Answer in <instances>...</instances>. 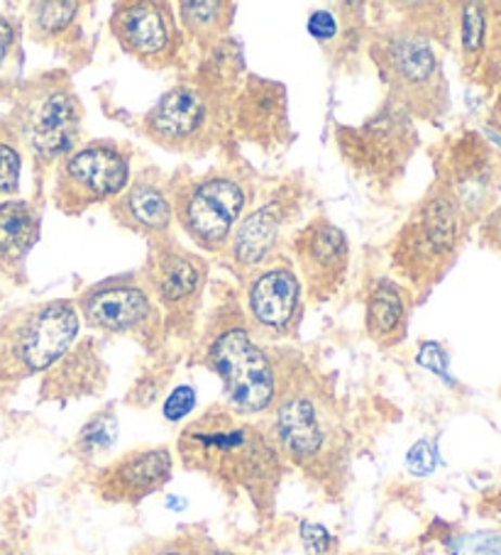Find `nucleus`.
<instances>
[{
  "mask_svg": "<svg viewBox=\"0 0 501 555\" xmlns=\"http://www.w3.org/2000/svg\"><path fill=\"white\" fill-rule=\"evenodd\" d=\"M279 389L267 430L286 465L301 470L325 492H341L348 480L350 434L327 382L301 358L274 352Z\"/></svg>",
  "mask_w": 501,
  "mask_h": 555,
  "instance_id": "1",
  "label": "nucleus"
},
{
  "mask_svg": "<svg viewBox=\"0 0 501 555\" xmlns=\"http://www.w3.org/2000/svg\"><path fill=\"white\" fill-rule=\"evenodd\" d=\"M177 455L187 470L208 477L230 500L243 496L257 519L272 521L288 465L267 426L216 404L184 426Z\"/></svg>",
  "mask_w": 501,
  "mask_h": 555,
  "instance_id": "2",
  "label": "nucleus"
},
{
  "mask_svg": "<svg viewBox=\"0 0 501 555\" xmlns=\"http://www.w3.org/2000/svg\"><path fill=\"white\" fill-rule=\"evenodd\" d=\"M198 360L223 385L226 404L243 418L269 414L277 401V356L255 338L237 296L220 301L198 338Z\"/></svg>",
  "mask_w": 501,
  "mask_h": 555,
  "instance_id": "3",
  "label": "nucleus"
},
{
  "mask_svg": "<svg viewBox=\"0 0 501 555\" xmlns=\"http://www.w3.org/2000/svg\"><path fill=\"white\" fill-rule=\"evenodd\" d=\"M257 191L259 179L243 162H228L201 175L184 167L171 177L175 220L196 247L220 255L255 204Z\"/></svg>",
  "mask_w": 501,
  "mask_h": 555,
  "instance_id": "4",
  "label": "nucleus"
},
{
  "mask_svg": "<svg viewBox=\"0 0 501 555\" xmlns=\"http://www.w3.org/2000/svg\"><path fill=\"white\" fill-rule=\"evenodd\" d=\"M368 56L377 66L387 99L416 120L448 113V81L433 40L409 23H389L368 35Z\"/></svg>",
  "mask_w": 501,
  "mask_h": 555,
  "instance_id": "5",
  "label": "nucleus"
},
{
  "mask_svg": "<svg viewBox=\"0 0 501 555\" xmlns=\"http://www.w3.org/2000/svg\"><path fill=\"white\" fill-rule=\"evenodd\" d=\"M8 120L30 152L37 175L56 165L81 145L84 103L69 72H42L21 83Z\"/></svg>",
  "mask_w": 501,
  "mask_h": 555,
  "instance_id": "6",
  "label": "nucleus"
},
{
  "mask_svg": "<svg viewBox=\"0 0 501 555\" xmlns=\"http://www.w3.org/2000/svg\"><path fill=\"white\" fill-rule=\"evenodd\" d=\"M235 93L218 89L198 74L162 93L140 118V132L152 145L175 155H206L233 135L230 111Z\"/></svg>",
  "mask_w": 501,
  "mask_h": 555,
  "instance_id": "7",
  "label": "nucleus"
},
{
  "mask_svg": "<svg viewBox=\"0 0 501 555\" xmlns=\"http://www.w3.org/2000/svg\"><path fill=\"white\" fill-rule=\"evenodd\" d=\"M465 210L438 179L391 241V270L413 292H428L442 280L460 250Z\"/></svg>",
  "mask_w": 501,
  "mask_h": 555,
  "instance_id": "8",
  "label": "nucleus"
},
{
  "mask_svg": "<svg viewBox=\"0 0 501 555\" xmlns=\"http://www.w3.org/2000/svg\"><path fill=\"white\" fill-rule=\"evenodd\" d=\"M335 147L343 165L377 196H389L419 150L416 122L389 99L360 126H335Z\"/></svg>",
  "mask_w": 501,
  "mask_h": 555,
  "instance_id": "9",
  "label": "nucleus"
},
{
  "mask_svg": "<svg viewBox=\"0 0 501 555\" xmlns=\"http://www.w3.org/2000/svg\"><path fill=\"white\" fill-rule=\"evenodd\" d=\"M81 319L72 299L17 306L0 319V382L44 375L79 340Z\"/></svg>",
  "mask_w": 501,
  "mask_h": 555,
  "instance_id": "10",
  "label": "nucleus"
},
{
  "mask_svg": "<svg viewBox=\"0 0 501 555\" xmlns=\"http://www.w3.org/2000/svg\"><path fill=\"white\" fill-rule=\"evenodd\" d=\"M74 304L79 319L91 331L132 338L147 352H159L169 338L164 313L140 270L86 286Z\"/></svg>",
  "mask_w": 501,
  "mask_h": 555,
  "instance_id": "11",
  "label": "nucleus"
},
{
  "mask_svg": "<svg viewBox=\"0 0 501 555\" xmlns=\"http://www.w3.org/2000/svg\"><path fill=\"white\" fill-rule=\"evenodd\" d=\"M132 177V150L118 140H91L54 169L52 201L64 216H81L123 194Z\"/></svg>",
  "mask_w": 501,
  "mask_h": 555,
  "instance_id": "12",
  "label": "nucleus"
},
{
  "mask_svg": "<svg viewBox=\"0 0 501 555\" xmlns=\"http://www.w3.org/2000/svg\"><path fill=\"white\" fill-rule=\"evenodd\" d=\"M111 35L120 50L152 72L184 69L189 37L171 3L120 0L111 13Z\"/></svg>",
  "mask_w": 501,
  "mask_h": 555,
  "instance_id": "13",
  "label": "nucleus"
},
{
  "mask_svg": "<svg viewBox=\"0 0 501 555\" xmlns=\"http://www.w3.org/2000/svg\"><path fill=\"white\" fill-rule=\"evenodd\" d=\"M292 257L279 250L243 280V311L259 343L286 340L298 333L306 301Z\"/></svg>",
  "mask_w": 501,
  "mask_h": 555,
  "instance_id": "14",
  "label": "nucleus"
},
{
  "mask_svg": "<svg viewBox=\"0 0 501 555\" xmlns=\"http://www.w3.org/2000/svg\"><path fill=\"white\" fill-rule=\"evenodd\" d=\"M140 272L164 313L167 336L171 325L189 328L208 286L210 264L206 257L187 250L171 235L159 237L150 243L147 260Z\"/></svg>",
  "mask_w": 501,
  "mask_h": 555,
  "instance_id": "15",
  "label": "nucleus"
},
{
  "mask_svg": "<svg viewBox=\"0 0 501 555\" xmlns=\"http://www.w3.org/2000/svg\"><path fill=\"white\" fill-rule=\"evenodd\" d=\"M306 191L301 177L286 179L272 191V196L247 210L245 218L240 220L226 250L237 280H245L249 272L279 253L286 225L294 223L296 216L301 214Z\"/></svg>",
  "mask_w": 501,
  "mask_h": 555,
  "instance_id": "16",
  "label": "nucleus"
},
{
  "mask_svg": "<svg viewBox=\"0 0 501 555\" xmlns=\"http://www.w3.org/2000/svg\"><path fill=\"white\" fill-rule=\"evenodd\" d=\"M288 257L304 284V292H308V301L323 304L331 301L348 280L350 241L331 218L316 216L294 231L288 241Z\"/></svg>",
  "mask_w": 501,
  "mask_h": 555,
  "instance_id": "17",
  "label": "nucleus"
},
{
  "mask_svg": "<svg viewBox=\"0 0 501 555\" xmlns=\"http://www.w3.org/2000/svg\"><path fill=\"white\" fill-rule=\"evenodd\" d=\"M230 130L247 145L262 150L265 155L284 152L294 140L286 86L247 72L233 99Z\"/></svg>",
  "mask_w": 501,
  "mask_h": 555,
  "instance_id": "18",
  "label": "nucleus"
},
{
  "mask_svg": "<svg viewBox=\"0 0 501 555\" xmlns=\"http://www.w3.org/2000/svg\"><path fill=\"white\" fill-rule=\"evenodd\" d=\"M175 477V453L167 446L134 448L93 475V492L108 504H140Z\"/></svg>",
  "mask_w": 501,
  "mask_h": 555,
  "instance_id": "19",
  "label": "nucleus"
},
{
  "mask_svg": "<svg viewBox=\"0 0 501 555\" xmlns=\"http://www.w3.org/2000/svg\"><path fill=\"white\" fill-rule=\"evenodd\" d=\"M111 218L123 231L159 241L171 235L175 225V204H171V177L159 167L134 171L128 186L118 198L111 201Z\"/></svg>",
  "mask_w": 501,
  "mask_h": 555,
  "instance_id": "20",
  "label": "nucleus"
},
{
  "mask_svg": "<svg viewBox=\"0 0 501 555\" xmlns=\"http://www.w3.org/2000/svg\"><path fill=\"white\" fill-rule=\"evenodd\" d=\"M89 3L81 0H47L27 5V30L42 47H50L74 66H81L91 56V37L86 33L84 11Z\"/></svg>",
  "mask_w": 501,
  "mask_h": 555,
  "instance_id": "21",
  "label": "nucleus"
},
{
  "mask_svg": "<svg viewBox=\"0 0 501 555\" xmlns=\"http://www.w3.org/2000/svg\"><path fill=\"white\" fill-rule=\"evenodd\" d=\"M108 379V365H105L101 343L95 338H84L74 343L72 350L44 372L40 397L44 401H69L89 395H99Z\"/></svg>",
  "mask_w": 501,
  "mask_h": 555,
  "instance_id": "22",
  "label": "nucleus"
},
{
  "mask_svg": "<svg viewBox=\"0 0 501 555\" xmlns=\"http://www.w3.org/2000/svg\"><path fill=\"white\" fill-rule=\"evenodd\" d=\"M368 5L362 3H335L331 8L311 11L306 23L308 35L323 47L333 64L350 66L355 56L368 47Z\"/></svg>",
  "mask_w": 501,
  "mask_h": 555,
  "instance_id": "23",
  "label": "nucleus"
},
{
  "mask_svg": "<svg viewBox=\"0 0 501 555\" xmlns=\"http://www.w3.org/2000/svg\"><path fill=\"white\" fill-rule=\"evenodd\" d=\"M364 331L384 350L401 346L409 333L407 286L387 274L370 282L368 299H364Z\"/></svg>",
  "mask_w": 501,
  "mask_h": 555,
  "instance_id": "24",
  "label": "nucleus"
},
{
  "mask_svg": "<svg viewBox=\"0 0 501 555\" xmlns=\"http://www.w3.org/2000/svg\"><path fill=\"white\" fill-rule=\"evenodd\" d=\"M42 216L30 201H0V272L15 274L40 241Z\"/></svg>",
  "mask_w": 501,
  "mask_h": 555,
  "instance_id": "25",
  "label": "nucleus"
},
{
  "mask_svg": "<svg viewBox=\"0 0 501 555\" xmlns=\"http://www.w3.org/2000/svg\"><path fill=\"white\" fill-rule=\"evenodd\" d=\"M177 11L181 30L194 40L201 54H206L230 37L237 5L230 0H194V3H179Z\"/></svg>",
  "mask_w": 501,
  "mask_h": 555,
  "instance_id": "26",
  "label": "nucleus"
},
{
  "mask_svg": "<svg viewBox=\"0 0 501 555\" xmlns=\"http://www.w3.org/2000/svg\"><path fill=\"white\" fill-rule=\"evenodd\" d=\"M118 434L120 426L115 406H103L79 428L72 443V453L79 463L95 465L113 451L115 443H118Z\"/></svg>",
  "mask_w": 501,
  "mask_h": 555,
  "instance_id": "27",
  "label": "nucleus"
},
{
  "mask_svg": "<svg viewBox=\"0 0 501 555\" xmlns=\"http://www.w3.org/2000/svg\"><path fill=\"white\" fill-rule=\"evenodd\" d=\"M23 35L25 23L21 17L0 13V101H13V95L25 81Z\"/></svg>",
  "mask_w": 501,
  "mask_h": 555,
  "instance_id": "28",
  "label": "nucleus"
},
{
  "mask_svg": "<svg viewBox=\"0 0 501 555\" xmlns=\"http://www.w3.org/2000/svg\"><path fill=\"white\" fill-rule=\"evenodd\" d=\"M23 145L8 116H0V198L11 201L21 191Z\"/></svg>",
  "mask_w": 501,
  "mask_h": 555,
  "instance_id": "29",
  "label": "nucleus"
},
{
  "mask_svg": "<svg viewBox=\"0 0 501 555\" xmlns=\"http://www.w3.org/2000/svg\"><path fill=\"white\" fill-rule=\"evenodd\" d=\"M175 375V360H159L154 362L152 367H147L142 375L134 379V385L128 391V404L138 406V409H150L152 404H157L159 397L167 389L169 377Z\"/></svg>",
  "mask_w": 501,
  "mask_h": 555,
  "instance_id": "30",
  "label": "nucleus"
},
{
  "mask_svg": "<svg viewBox=\"0 0 501 555\" xmlns=\"http://www.w3.org/2000/svg\"><path fill=\"white\" fill-rule=\"evenodd\" d=\"M460 30H462V54L475 60L485 47L487 37V15L479 3H467L460 8Z\"/></svg>",
  "mask_w": 501,
  "mask_h": 555,
  "instance_id": "31",
  "label": "nucleus"
},
{
  "mask_svg": "<svg viewBox=\"0 0 501 555\" xmlns=\"http://www.w3.org/2000/svg\"><path fill=\"white\" fill-rule=\"evenodd\" d=\"M201 551H204V541H198L191 533H184L177 535V539L144 543L132 555H201Z\"/></svg>",
  "mask_w": 501,
  "mask_h": 555,
  "instance_id": "32",
  "label": "nucleus"
},
{
  "mask_svg": "<svg viewBox=\"0 0 501 555\" xmlns=\"http://www.w3.org/2000/svg\"><path fill=\"white\" fill-rule=\"evenodd\" d=\"M298 539H301V545L308 555H335V551H338V541H335V535L323 524L301 521V526H298Z\"/></svg>",
  "mask_w": 501,
  "mask_h": 555,
  "instance_id": "33",
  "label": "nucleus"
},
{
  "mask_svg": "<svg viewBox=\"0 0 501 555\" xmlns=\"http://www.w3.org/2000/svg\"><path fill=\"white\" fill-rule=\"evenodd\" d=\"M196 409V389L189 385H179L175 387L164 399V418L169 424H179V421L189 418L191 411Z\"/></svg>",
  "mask_w": 501,
  "mask_h": 555,
  "instance_id": "34",
  "label": "nucleus"
},
{
  "mask_svg": "<svg viewBox=\"0 0 501 555\" xmlns=\"http://www.w3.org/2000/svg\"><path fill=\"white\" fill-rule=\"evenodd\" d=\"M436 465H438L436 448H433V443H428V440H419V443L413 446L407 455V467L416 477L431 475L433 470H436Z\"/></svg>",
  "mask_w": 501,
  "mask_h": 555,
  "instance_id": "35",
  "label": "nucleus"
},
{
  "mask_svg": "<svg viewBox=\"0 0 501 555\" xmlns=\"http://www.w3.org/2000/svg\"><path fill=\"white\" fill-rule=\"evenodd\" d=\"M481 237H485L487 245L501 250V208L485 220V225H481Z\"/></svg>",
  "mask_w": 501,
  "mask_h": 555,
  "instance_id": "36",
  "label": "nucleus"
},
{
  "mask_svg": "<svg viewBox=\"0 0 501 555\" xmlns=\"http://www.w3.org/2000/svg\"><path fill=\"white\" fill-rule=\"evenodd\" d=\"M201 555H245V553H237V551H230V548H218V545L204 543V551H201Z\"/></svg>",
  "mask_w": 501,
  "mask_h": 555,
  "instance_id": "37",
  "label": "nucleus"
},
{
  "mask_svg": "<svg viewBox=\"0 0 501 555\" xmlns=\"http://www.w3.org/2000/svg\"><path fill=\"white\" fill-rule=\"evenodd\" d=\"M23 555H27V553H23Z\"/></svg>",
  "mask_w": 501,
  "mask_h": 555,
  "instance_id": "38",
  "label": "nucleus"
}]
</instances>
